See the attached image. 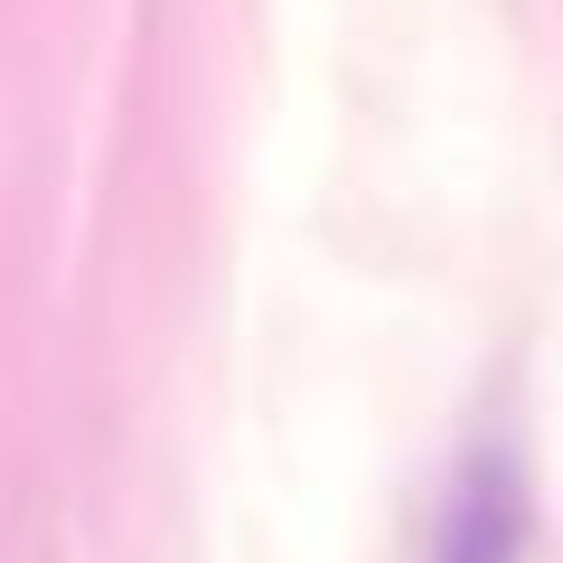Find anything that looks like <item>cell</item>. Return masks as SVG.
I'll return each instance as SVG.
<instances>
[{
  "instance_id": "1",
  "label": "cell",
  "mask_w": 563,
  "mask_h": 563,
  "mask_svg": "<svg viewBox=\"0 0 563 563\" xmlns=\"http://www.w3.org/2000/svg\"><path fill=\"white\" fill-rule=\"evenodd\" d=\"M536 544V488H526V461L507 442L461 451L442 488V517H432V554L422 563H526Z\"/></svg>"
}]
</instances>
